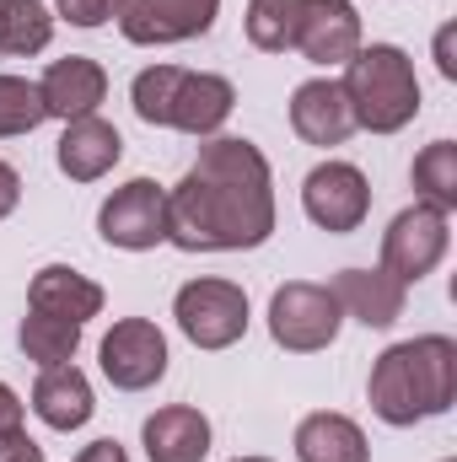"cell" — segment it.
Here are the masks:
<instances>
[{"label":"cell","instance_id":"6da1fadb","mask_svg":"<svg viewBox=\"0 0 457 462\" xmlns=\"http://www.w3.org/2000/svg\"><path fill=\"white\" fill-rule=\"evenodd\" d=\"M275 236V178L253 140L210 134L200 162L167 189V242L183 253H242Z\"/></svg>","mask_w":457,"mask_h":462},{"label":"cell","instance_id":"7a4b0ae2","mask_svg":"<svg viewBox=\"0 0 457 462\" xmlns=\"http://www.w3.org/2000/svg\"><path fill=\"white\" fill-rule=\"evenodd\" d=\"M366 398H371V414L398 430L415 420L447 414L457 398V345L447 334H425V339L382 349L371 365Z\"/></svg>","mask_w":457,"mask_h":462},{"label":"cell","instance_id":"3957f363","mask_svg":"<svg viewBox=\"0 0 457 462\" xmlns=\"http://www.w3.org/2000/svg\"><path fill=\"white\" fill-rule=\"evenodd\" d=\"M129 103L135 114L156 129H183V134H216L237 108V92H231L227 76H210V70H183V65H151L135 76L129 87Z\"/></svg>","mask_w":457,"mask_h":462},{"label":"cell","instance_id":"277c9868","mask_svg":"<svg viewBox=\"0 0 457 462\" xmlns=\"http://www.w3.org/2000/svg\"><path fill=\"white\" fill-rule=\"evenodd\" d=\"M344 97L355 129L371 134H398L409 118L420 114V81H415V60L398 43H371L355 49V60L344 65Z\"/></svg>","mask_w":457,"mask_h":462},{"label":"cell","instance_id":"5b68a950","mask_svg":"<svg viewBox=\"0 0 457 462\" xmlns=\"http://www.w3.org/2000/svg\"><path fill=\"white\" fill-rule=\"evenodd\" d=\"M340 301L329 285H312V280H291L269 296V339L291 355H318L340 339Z\"/></svg>","mask_w":457,"mask_h":462},{"label":"cell","instance_id":"8992f818","mask_svg":"<svg viewBox=\"0 0 457 462\" xmlns=\"http://www.w3.org/2000/svg\"><path fill=\"white\" fill-rule=\"evenodd\" d=\"M173 318L194 349H231L247 334V291L231 280H189L173 296Z\"/></svg>","mask_w":457,"mask_h":462},{"label":"cell","instance_id":"52a82bcc","mask_svg":"<svg viewBox=\"0 0 457 462\" xmlns=\"http://www.w3.org/2000/svg\"><path fill=\"white\" fill-rule=\"evenodd\" d=\"M447 242H452L447 210H436V205H409V210L393 216V226L382 231V269H387L393 280L415 285V280H425V274L447 258Z\"/></svg>","mask_w":457,"mask_h":462},{"label":"cell","instance_id":"ba28073f","mask_svg":"<svg viewBox=\"0 0 457 462\" xmlns=\"http://www.w3.org/2000/svg\"><path fill=\"white\" fill-rule=\"evenodd\" d=\"M98 231L108 247H124V253H145V247L167 242V189L151 178H129L124 189L103 199Z\"/></svg>","mask_w":457,"mask_h":462},{"label":"cell","instance_id":"9c48e42d","mask_svg":"<svg viewBox=\"0 0 457 462\" xmlns=\"http://www.w3.org/2000/svg\"><path fill=\"white\" fill-rule=\"evenodd\" d=\"M221 0H118L114 22L129 43L162 49V43H189L216 27Z\"/></svg>","mask_w":457,"mask_h":462},{"label":"cell","instance_id":"30bf717a","mask_svg":"<svg viewBox=\"0 0 457 462\" xmlns=\"http://www.w3.org/2000/svg\"><path fill=\"white\" fill-rule=\"evenodd\" d=\"M302 210H307V221L318 231H355L366 221V210H371V183H366V172L360 167H350V162H323V167H312L307 172V183H302Z\"/></svg>","mask_w":457,"mask_h":462},{"label":"cell","instance_id":"8fae6325","mask_svg":"<svg viewBox=\"0 0 457 462\" xmlns=\"http://www.w3.org/2000/svg\"><path fill=\"white\" fill-rule=\"evenodd\" d=\"M103 376L114 382L118 393H145L167 376V339L151 318H124L108 328L103 339Z\"/></svg>","mask_w":457,"mask_h":462},{"label":"cell","instance_id":"7c38bea8","mask_svg":"<svg viewBox=\"0 0 457 462\" xmlns=\"http://www.w3.org/2000/svg\"><path fill=\"white\" fill-rule=\"evenodd\" d=\"M360 49V11L355 0H302V27H296V54L307 65H350Z\"/></svg>","mask_w":457,"mask_h":462},{"label":"cell","instance_id":"4fadbf2b","mask_svg":"<svg viewBox=\"0 0 457 462\" xmlns=\"http://www.w3.org/2000/svg\"><path fill=\"white\" fill-rule=\"evenodd\" d=\"M38 97H43V114L70 124V118L98 114V103L108 97V70L87 54H70V60H54L38 81Z\"/></svg>","mask_w":457,"mask_h":462},{"label":"cell","instance_id":"5bb4252c","mask_svg":"<svg viewBox=\"0 0 457 462\" xmlns=\"http://www.w3.org/2000/svg\"><path fill=\"white\" fill-rule=\"evenodd\" d=\"M329 291H334L344 318H355L366 328H393L404 318V301H409V285L393 280L387 269H340Z\"/></svg>","mask_w":457,"mask_h":462},{"label":"cell","instance_id":"9a60e30c","mask_svg":"<svg viewBox=\"0 0 457 462\" xmlns=\"http://www.w3.org/2000/svg\"><path fill=\"white\" fill-rule=\"evenodd\" d=\"M118 156H124V134L98 114L70 118L65 134H60V151H54V162L70 183H98L103 172H114Z\"/></svg>","mask_w":457,"mask_h":462},{"label":"cell","instance_id":"2e32d148","mask_svg":"<svg viewBox=\"0 0 457 462\" xmlns=\"http://www.w3.org/2000/svg\"><path fill=\"white\" fill-rule=\"evenodd\" d=\"M291 129L307 145H344L355 134V114L340 81H302L291 92Z\"/></svg>","mask_w":457,"mask_h":462},{"label":"cell","instance_id":"e0dca14e","mask_svg":"<svg viewBox=\"0 0 457 462\" xmlns=\"http://www.w3.org/2000/svg\"><path fill=\"white\" fill-rule=\"evenodd\" d=\"M145 457L151 462H205L210 452V420L189 403H167L140 425Z\"/></svg>","mask_w":457,"mask_h":462},{"label":"cell","instance_id":"ac0fdd59","mask_svg":"<svg viewBox=\"0 0 457 462\" xmlns=\"http://www.w3.org/2000/svg\"><path fill=\"white\" fill-rule=\"evenodd\" d=\"M27 307L87 328V318L103 312V285L87 280V274H76V269H65V263H49V269L33 274V285H27Z\"/></svg>","mask_w":457,"mask_h":462},{"label":"cell","instance_id":"d6986e66","mask_svg":"<svg viewBox=\"0 0 457 462\" xmlns=\"http://www.w3.org/2000/svg\"><path fill=\"white\" fill-rule=\"evenodd\" d=\"M92 382L76 371V365H43L38 387H33V414L49 425V430H81L92 420Z\"/></svg>","mask_w":457,"mask_h":462},{"label":"cell","instance_id":"ffe728a7","mask_svg":"<svg viewBox=\"0 0 457 462\" xmlns=\"http://www.w3.org/2000/svg\"><path fill=\"white\" fill-rule=\"evenodd\" d=\"M296 462H371L366 430L350 414H307L296 425Z\"/></svg>","mask_w":457,"mask_h":462},{"label":"cell","instance_id":"44dd1931","mask_svg":"<svg viewBox=\"0 0 457 462\" xmlns=\"http://www.w3.org/2000/svg\"><path fill=\"white\" fill-rule=\"evenodd\" d=\"M54 38V11L43 0H0V54H43Z\"/></svg>","mask_w":457,"mask_h":462},{"label":"cell","instance_id":"7402d4cb","mask_svg":"<svg viewBox=\"0 0 457 462\" xmlns=\"http://www.w3.org/2000/svg\"><path fill=\"white\" fill-rule=\"evenodd\" d=\"M16 345H22L27 360H38V365H70L76 349H81V323L49 318V312H27L22 328H16Z\"/></svg>","mask_w":457,"mask_h":462},{"label":"cell","instance_id":"603a6c76","mask_svg":"<svg viewBox=\"0 0 457 462\" xmlns=\"http://www.w3.org/2000/svg\"><path fill=\"white\" fill-rule=\"evenodd\" d=\"M415 194H420V205H436V210H457V145L452 140H436V145H425L420 156H415Z\"/></svg>","mask_w":457,"mask_h":462},{"label":"cell","instance_id":"cb8c5ba5","mask_svg":"<svg viewBox=\"0 0 457 462\" xmlns=\"http://www.w3.org/2000/svg\"><path fill=\"white\" fill-rule=\"evenodd\" d=\"M296 27H302V0H247V43L264 54H285L296 49Z\"/></svg>","mask_w":457,"mask_h":462},{"label":"cell","instance_id":"d4e9b609","mask_svg":"<svg viewBox=\"0 0 457 462\" xmlns=\"http://www.w3.org/2000/svg\"><path fill=\"white\" fill-rule=\"evenodd\" d=\"M43 97H38V81H22V76H0V140L11 134H33L43 124Z\"/></svg>","mask_w":457,"mask_h":462},{"label":"cell","instance_id":"484cf974","mask_svg":"<svg viewBox=\"0 0 457 462\" xmlns=\"http://www.w3.org/2000/svg\"><path fill=\"white\" fill-rule=\"evenodd\" d=\"M60 5V16L70 22V27H103L108 16H114L118 0H54Z\"/></svg>","mask_w":457,"mask_h":462},{"label":"cell","instance_id":"4316f807","mask_svg":"<svg viewBox=\"0 0 457 462\" xmlns=\"http://www.w3.org/2000/svg\"><path fill=\"white\" fill-rule=\"evenodd\" d=\"M0 462H43V447L16 425V430H0Z\"/></svg>","mask_w":457,"mask_h":462},{"label":"cell","instance_id":"83f0119b","mask_svg":"<svg viewBox=\"0 0 457 462\" xmlns=\"http://www.w3.org/2000/svg\"><path fill=\"white\" fill-rule=\"evenodd\" d=\"M16 199H22V178H16V167H11V162H0V221L16 210Z\"/></svg>","mask_w":457,"mask_h":462},{"label":"cell","instance_id":"f1b7e54d","mask_svg":"<svg viewBox=\"0 0 457 462\" xmlns=\"http://www.w3.org/2000/svg\"><path fill=\"white\" fill-rule=\"evenodd\" d=\"M76 462H129V452L118 447V441H92V447H81Z\"/></svg>","mask_w":457,"mask_h":462},{"label":"cell","instance_id":"f546056e","mask_svg":"<svg viewBox=\"0 0 457 462\" xmlns=\"http://www.w3.org/2000/svg\"><path fill=\"white\" fill-rule=\"evenodd\" d=\"M16 425H22V398L0 382V430H16Z\"/></svg>","mask_w":457,"mask_h":462},{"label":"cell","instance_id":"4dcf8cb0","mask_svg":"<svg viewBox=\"0 0 457 462\" xmlns=\"http://www.w3.org/2000/svg\"><path fill=\"white\" fill-rule=\"evenodd\" d=\"M436 65H442V76H457V60H452V27H442V32H436Z\"/></svg>","mask_w":457,"mask_h":462},{"label":"cell","instance_id":"1f68e13d","mask_svg":"<svg viewBox=\"0 0 457 462\" xmlns=\"http://www.w3.org/2000/svg\"><path fill=\"white\" fill-rule=\"evenodd\" d=\"M231 462H269V457H231Z\"/></svg>","mask_w":457,"mask_h":462},{"label":"cell","instance_id":"d6a6232c","mask_svg":"<svg viewBox=\"0 0 457 462\" xmlns=\"http://www.w3.org/2000/svg\"><path fill=\"white\" fill-rule=\"evenodd\" d=\"M447 462H452V457H447Z\"/></svg>","mask_w":457,"mask_h":462}]
</instances>
